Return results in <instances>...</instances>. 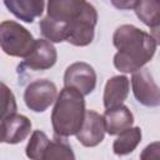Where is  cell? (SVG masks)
<instances>
[{"label": "cell", "instance_id": "obj_14", "mask_svg": "<svg viewBox=\"0 0 160 160\" xmlns=\"http://www.w3.org/2000/svg\"><path fill=\"white\" fill-rule=\"evenodd\" d=\"M134 11L150 30L160 25V0H138L135 1Z\"/></svg>", "mask_w": 160, "mask_h": 160}, {"label": "cell", "instance_id": "obj_2", "mask_svg": "<svg viewBox=\"0 0 160 160\" xmlns=\"http://www.w3.org/2000/svg\"><path fill=\"white\" fill-rule=\"evenodd\" d=\"M86 115L85 99L71 88H62L55 100L51 112V125L59 138H69L80 131Z\"/></svg>", "mask_w": 160, "mask_h": 160}, {"label": "cell", "instance_id": "obj_7", "mask_svg": "<svg viewBox=\"0 0 160 160\" xmlns=\"http://www.w3.org/2000/svg\"><path fill=\"white\" fill-rule=\"evenodd\" d=\"M132 92L136 101L148 108L160 105V88L152 79L148 69H141L131 76Z\"/></svg>", "mask_w": 160, "mask_h": 160}, {"label": "cell", "instance_id": "obj_8", "mask_svg": "<svg viewBox=\"0 0 160 160\" xmlns=\"http://www.w3.org/2000/svg\"><path fill=\"white\" fill-rule=\"evenodd\" d=\"M105 132L106 129L102 115L95 110H86L84 124L76 134V139L85 148H94L104 140Z\"/></svg>", "mask_w": 160, "mask_h": 160}, {"label": "cell", "instance_id": "obj_5", "mask_svg": "<svg viewBox=\"0 0 160 160\" xmlns=\"http://www.w3.org/2000/svg\"><path fill=\"white\" fill-rule=\"evenodd\" d=\"M56 85L48 79L31 81L24 91V101L28 109L34 112H44L58 98Z\"/></svg>", "mask_w": 160, "mask_h": 160}, {"label": "cell", "instance_id": "obj_19", "mask_svg": "<svg viewBox=\"0 0 160 160\" xmlns=\"http://www.w3.org/2000/svg\"><path fill=\"white\" fill-rule=\"evenodd\" d=\"M140 160H160V141L146 145L140 152Z\"/></svg>", "mask_w": 160, "mask_h": 160}, {"label": "cell", "instance_id": "obj_17", "mask_svg": "<svg viewBox=\"0 0 160 160\" xmlns=\"http://www.w3.org/2000/svg\"><path fill=\"white\" fill-rule=\"evenodd\" d=\"M44 160H75V155L66 140L56 136L51 140Z\"/></svg>", "mask_w": 160, "mask_h": 160}, {"label": "cell", "instance_id": "obj_10", "mask_svg": "<svg viewBox=\"0 0 160 160\" xmlns=\"http://www.w3.org/2000/svg\"><path fill=\"white\" fill-rule=\"evenodd\" d=\"M58 60V52L52 42L45 39H38L32 52L24 59L21 66H26L28 69L39 71V70H48L55 65Z\"/></svg>", "mask_w": 160, "mask_h": 160}, {"label": "cell", "instance_id": "obj_6", "mask_svg": "<svg viewBox=\"0 0 160 160\" xmlns=\"http://www.w3.org/2000/svg\"><path fill=\"white\" fill-rule=\"evenodd\" d=\"M96 86V72L94 68L84 61L69 65L64 74V88H71L84 96L91 94Z\"/></svg>", "mask_w": 160, "mask_h": 160}, {"label": "cell", "instance_id": "obj_20", "mask_svg": "<svg viewBox=\"0 0 160 160\" xmlns=\"http://www.w3.org/2000/svg\"><path fill=\"white\" fill-rule=\"evenodd\" d=\"M112 5H115V6H116V8H119V9H130V8H132V9H134L135 1H120V2L112 1Z\"/></svg>", "mask_w": 160, "mask_h": 160}, {"label": "cell", "instance_id": "obj_1", "mask_svg": "<svg viewBox=\"0 0 160 160\" xmlns=\"http://www.w3.org/2000/svg\"><path fill=\"white\" fill-rule=\"evenodd\" d=\"M112 44L118 49L114 55V66L124 74L141 70L156 51L154 38L131 24L116 28L112 34Z\"/></svg>", "mask_w": 160, "mask_h": 160}, {"label": "cell", "instance_id": "obj_12", "mask_svg": "<svg viewBox=\"0 0 160 160\" xmlns=\"http://www.w3.org/2000/svg\"><path fill=\"white\" fill-rule=\"evenodd\" d=\"M102 118L106 132L109 135H119L122 131L130 129L134 124V115L125 105L105 110Z\"/></svg>", "mask_w": 160, "mask_h": 160}, {"label": "cell", "instance_id": "obj_21", "mask_svg": "<svg viewBox=\"0 0 160 160\" xmlns=\"http://www.w3.org/2000/svg\"><path fill=\"white\" fill-rule=\"evenodd\" d=\"M151 36L156 41V45H160V25L155 29H151Z\"/></svg>", "mask_w": 160, "mask_h": 160}, {"label": "cell", "instance_id": "obj_13", "mask_svg": "<svg viewBox=\"0 0 160 160\" xmlns=\"http://www.w3.org/2000/svg\"><path fill=\"white\" fill-rule=\"evenodd\" d=\"M4 5L18 19L25 22H32L41 16L45 2L42 0H5Z\"/></svg>", "mask_w": 160, "mask_h": 160}, {"label": "cell", "instance_id": "obj_4", "mask_svg": "<svg viewBox=\"0 0 160 160\" xmlns=\"http://www.w3.org/2000/svg\"><path fill=\"white\" fill-rule=\"evenodd\" d=\"M98 11L90 2H85L81 12L66 26L65 41L74 46H88L95 36Z\"/></svg>", "mask_w": 160, "mask_h": 160}, {"label": "cell", "instance_id": "obj_16", "mask_svg": "<svg viewBox=\"0 0 160 160\" xmlns=\"http://www.w3.org/2000/svg\"><path fill=\"white\" fill-rule=\"evenodd\" d=\"M51 140L41 130H35L26 144L25 154L30 160H44Z\"/></svg>", "mask_w": 160, "mask_h": 160}, {"label": "cell", "instance_id": "obj_11", "mask_svg": "<svg viewBox=\"0 0 160 160\" xmlns=\"http://www.w3.org/2000/svg\"><path fill=\"white\" fill-rule=\"evenodd\" d=\"M129 89L130 81L125 75H116L110 78L104 88L102 100L105 110L124 105V101L129 95Z\"/></svg>", "mask_w": 160, "mask_h": 160}, {"label": "cell", "instance_id": "obj_18", "mask_svg": "<svg viewBox=\"0 0 160 160\" xmlns=\"http://www.w3.org/2000/svg\"><path fill=\"white\" fill-rule=\"evenodd\" d=\"M1 92H2V111H1V118H6L9 115H12L16 112L18 106L15 101V96L12 91L4 84L1 82Z\"/></svg>", "mask_w": 160, "mask_h": 160}, {"label": "cell", "instance_id": "obj_15", "mask_svg": "<svg viewBox=\"0 0 160 160\" xmlns=\"http://www.w3.org/2000/svg\"><path fill=\"white\" fill-rule=\"evenodd\" d=\"M142 138L141 129L139 126H131L130 129L122 131L112 142V151L118 156H124L132 152L140 144Z\"/></svg>", "mask_w": 160, "mask_h": 160}, {"label": "cell", "instance_id": "obj_3", "mask_svg": "<svg viewBox=\"0 0 160 160\" xmlns=\"http://www.w3.org/2000/svg\"><path fill=\"white\" fill-rule=\"evenodd\" d=\"M36 40L31 32L14 20L0 24V45L2 51L14 58L26 59L34 50Z\"/></svg>", "mask_w": 160, "mask_h": 160}, {"label": "cell", "instance_id": "obj_9", "mask_svg": "<svg viewBox=\"0 0 160 160\" xmlns=\"http://www.w3.org/2000/svg\"><path fill=\"white\" fill-rule=\"evenodd\" d=\"M31 131V121L21 114H12L1 118V141L15 145L25 140Z\"/></svg>", "mask_w": 160, "mask_h": 160}]
</instances>
